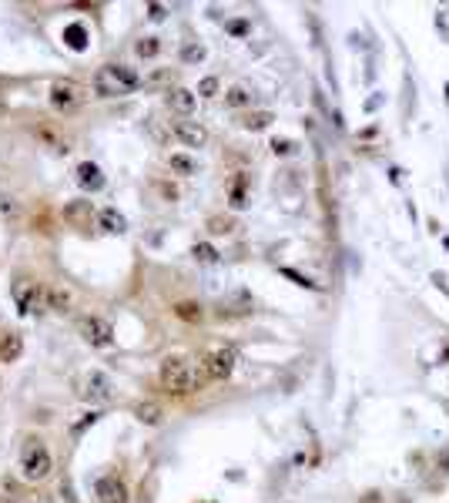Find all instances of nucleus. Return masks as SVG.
<instances>
[{
    "mask_svg": "<svg viewBox=\"0 0 449 503\" xmlns=\"http://www.w3.org/2000/svg\"><path fill=\"white\" fill-rule=\"evenodd\" d=\"M134 416H138L141 423H148V427H158V423H161V406H158V402H138V406H134Z\"/></svg>",
    "mask_w": 449,
    "mask_h": 503,
    "instance_id": "19",
    "label": "nucleus"
},
{
    "mask_svg": "<svg viewBox=\"0 0 449 503\" xmlns=\"http://www.w3.org/2000/svg\"><path fill=\"white\" fill-rule=\"evenodd\" d=\"M168 104L175 107L178 114H191L195 104H198V98H195V91H188V88H175V91L168 94Z\"/></svg>",
    "mask_w": 449,
    "mask_h": 503,
    "instance_id": "14",
    "label": "nucleus"
},
{
    "mask_svg": "<svg viewBox=\"0 0 449 503\" xmlns=\"http://www.w3.org/2000/svg\"><path fill=\"white\" fill-rule=\"evenodd\" d=\"M24 356V336L21 332H0V362H17Z\"/></svg>",
    "mask_w": 449,
    "mask_h": 503,
    "instance_id": "12",
    "label": "nucleus"
},
{
    "mask_svg": "<svg viewBox=\"0 0 449 503\" xmlns=\"http://www.w3.org/2000/svg\"><path fill=\"white\" fill-rule=\"evenodd\" d=\"M101 228L111 232V235H121L127 228V218L118 212V208H104V212H101Z\"/></svg>",
    "mask_w": 449,
    "mask_h": 503,
    "instance_id": "16",
    "label": "nucleus"
},
{
    "mask_svg": "<svg viewBox=\"0 0 449 503\" xmlns=\"http://www.w3.org/2000/svg\"><path fill=\"white\" fill-rule=\"evenodd\" d=\"M91 88H94V94H98V98H121V94H125V91H121V88H118V84L107 77V71H104V68H101L98 74H94Z\"/></svg>",
    "mask_w": 449,
    "mask_h": 503,
    "instance_id": "15",
    "label": "nucleus"
},
{
    "mask_svg": "<svg viewBox=\"0 0 449 503\" xmlns=\"http://www.w3.org/2000/svg\"><path fill=\"white\" fill-rule=\"evenodd\" d=\"M171 134H175L185 148H201V145L208 141V131H205V125H198V121H175V125H171Z\"/></svg>",
    "mask_w": 449,
    "mask_h": 503,
    "instance_id": "9",
    "label": "nucleus"
},
{
    "mask_svg": "<svg viewBox=\"0 0 449 503\" xmlns=\"http://www.w3.org/2000/svg\"><path fill=\"white\" fill-rule=\"evenodd\" d=\"M77 332H81V339H84L87 346H94V349H107V346L114 342V326H111L107 319H101V316H81V319H77Z\"/></svg>",
    "mask_w": 449,
    "mask_h": 503,
    "instance_id": "4",
    "label": "nucleus"
},
{
    "mask_svg": "<svg viewBox=\"0 0 449 503\" xmlns=\"http://www.w3.org/2000/svg\"><path fill=\"white\" fill-rule=\"evenodd\" d=\"M158 382H161V389H165V393H171V396H188V393L201 389L208 379L201 376L198 369H191V362H188V359L171 356V359H165V362H161V369H158Z\"/></svg>",
    "mask_w": 449,
    "mask_h": 503,
    "instance_id": "1",
    "label": "nucleus"
},
{
    "mask_svg": "<svg viewBox=\"0 0 449 503\" xmlns=\"http://www.w3.org/2000/svg\"><path fill=\"white\" fill-rule=\"evenodd\" d=\"M165 14H168V7H165V3H148V17H151V21H165Z\"/></svg>",
    "mask_w": 449,
    "mask_h": 503,
    "instance_id": "29",
    "label": "nucleus"
},
{
    "mask_svg": "<svg viewBox=\"0 0 449 503\" xmlns=\"http://www.w3.org/2000/svg\"><path fill=\"white\" fill-rule=\"evenodd\" d=\"M168 168H171L175 175H195V172H198V161L188 158V154H168Z\"/></svg>",
    "mask_w": 449,
    "mask_h": 503,
    "instance_id": "18",
    "label": "nucleus"
},
{
    "mask_svg": "<svg viewBox=\"0 0 449 503\" xmlns=\"http://www.w3.org/2000/svg\"><path fill=\"white\" fill-rule=\"evenodd\" d=\"M181 57H185V61H201V57H205V48H201V44H188V48L181 50Z\"/></svg>",
    "mask_w": 449,
    "mask_h": 503,
    "instance_id": "28",
    "label": "nucleus"
},
{
    "mask_svg": "<svg viewBox=\"0 0 449 503\" xmlns=\"http://www.w3.org/2000/svg\"><path fill=\"white\" fill-rule=\"evenodd\" d=\"M64 44L71 50H84L87 48V30L81 24H71V27H64Z\"/></svg>",
    "mask_w": 449,
    "mask_h": 503,
    "instance_id": "20",
    "label": "nucleus"
},
{
    "mask_svg": "<svg viewBox=\"0 0 449 503\" xmlns=\"http://www.w3.org/2000/svg\"><path fill=\"white\" fill-rule=\"evenodd\" d=\"M81 98H84V88H81L77 81H71V77H61V81L50 84V104H54L57 111H71V107H77Z\"/></svg>",
    "mask_w": 449,
    "mask_h": 503,
    "instance_id": "6",
    "label": "nucleus"
},
{
    "mask_svg": "<svg viewBox=\"0 0 449 503\" xmlns=\"http://www.w3.org/2000/svg\"><path fill=\"white\" fill-rule=\"evenodd\" d=\"M74 181L84 188V192H101V188H104V175H101V168L94 161H81L74 168Z\"/></svg>",
    "mask_w": 449,
    "mask_h": 503,
    "instance_id": "11",
    "label": "nucleus"
},
{
    "mask_svg": "<svg viewBox=\"0 0 449 503\" xmlns=\"http://www.w3.org/2000/svg\"><path fill=\"white\" fill-rule=\"evenodd\" d=\"M44 302H48V309H54V312H64L71 305V292L67 289H57V285H48L44 289Z\"/></svg>",
    "mask_w": 449,
    "mask_h": 503,
    "instance_id": "17",
    "label": "nucleus"
},
{
    "mask_svg": "<svg viewBox=\"0 0 449 503\" xmlns=\"http://www.w3.org/2000/svg\"><path fill=\"white\" fill-rule=\"evenodd\" d=\"M104 71H107V77H111L125 94H131V91L141 88V74H138L134 68H127V64H104Z\"/></svg>",
    "mask_w": 449,
    "mask_h": 503,
    "instance_id": "10",
    "label": "nucleus"
},
{
    "mask_svg": "<svg viewBox=\"0 0 449 503\" xmlns=\"http://www.w3.org/2000/svg\"><path fill=\"white\" fill-rule=\"evenodd\" d=\"M10 299H14V305H17V312H21V316H30V312L41 305V299H44V289H41L37 282H27V278H21V282H14Z\"/></svg>",
    "mask_w": 449,
    "mask_h": 503,
    "instance_id": "7",
    "label": "nucleus"
},
{
    "mask_svg": "<svg viewBox=\"0 0 449 503\" xmlns=\"http://www.w3.org/2000/svg\"><path fill=\"white\" fill-rule=\"evenodd\" d=\"M171 312H175L181 322H191V326H198L201 319H205V309H201L198 302H191V299H181L171 305Z\"/></svg>",
    "mask_w": 449,
    "mask_h": 503,
    "instance_id": "13",
    "label": "nucleus"
},
{
    "mask_svg": "<svg viewBox=\"0 0 449 503\" xmlns=\"http://www.w3.org/2000/svg\"><path fill=\"white\" fill-rule=\"evenodd\" d=\"M231 228H235V222H231V218H224V215L208 218V232H211V235H228Z\"/></svg>",
    "mask_w": 449,
    "mask_h": 503,
    "instance_id": "23",
    "label": "nucleus"
},
{
    "mask_svg": "<svg viewBox=\"0 0 449 503\" xmlns=\"http://www.w3.org/2000/svg\"><path fill=\"white\" fill-rule=\"evenodd\" d=\"M224 104L228 107H245V104H251V94H249V88H242V84H235L228 94H224Z\"/></svg>",
    "mask_w": 449,
    "mask_h": 503,
    "instance_id": "21",
    "label": "nucleus"
},
{
    "mask_svg": "<svg viewBox=\"0 0 449 503\" xmlns=\"http://www.w3.org/2000/svg\"><path fill=\"white\" fill-rule=\"evenodd\" d=\"M54 470V456H50V450L41 443V440H27L24 453H21V473H24V480H44Z\"/></svg>",
    "mask_w": 449,
    "mask_h": 503,
    "instance_id": "2",
    "label": "nucleus"
},
{
    "mask_svg": "<svg viewBox=\"0 0 449 503\" xmlns=\"http://www.w3.org/2000/svg\"><path fill=\"white\" fill-rule=\"evenodd\" d=\"M231 369H235V349H218L205 352L201 356V376L208 379V382H222V379L231 376Z\"/></svg>",
    "mask_w": 449,
    "mask_h": 503,
    "instance_id": "5",
    "label": "nucleus"
},
{
    "mask_svg": "<svg viewBox=\"0 0 449 503\" xmlns=\"http://www.w3.org/2000/svg\"><path fill=\"white\" fill-rule=\"evenodd\" d=\"M191 255H195L198 262H205V265H211V262H218V252L211 249V245H195V249H191Z\"/></svg>",
    "mask_w": 449,
    "mask_h": 503,
    "instance_id": "24",
    "label": "nucleus"
},
{
    "mask_svg": "<svg viewBox=\"0 0 449 503\" xmlns=\"http://www.w3.org/2000/svg\"><path fill=\"white\" fill-rule=\"evenodd\" d=\"M0 503H10V500H7V497H0Z\"/></svg>",
    "mask_w": 449,
    "mask_h": 503,
    "instance_id": "31",
    "label": "nucleus"
},
{
    "mask_svg": "<svg viewBox=\"0 0 449 503\" xmlns=\"http://www.w3.org/2000/svg\"><path fill=\"white\" fill-rule=\"evenodd\" d=\"M134 50H138V57H154V54L161 50V44H158V37H141V41L134 44Z\"/></svg>",
    "mask_w": 449,
    "mask_h": 503,
    "instance_id": "22",
    "label": "nucleus"
},
{
    "mask_svg": "<svg viewBox=\"0 0 449 503\" xmlns=\"http://www.w3.org/2000/svg\"><path fill=\"white\" fill-rule=\"evenodd\" d=\"M272 148H275V154H289V151H292V145H289V141H275Z\"/></svg>",
    "mask_w": 449,
    "mask_h": 503,
    "instance_id": "30",
    "label": "nucleus"
},
{
    "mask_svg": "<svg viewBox=\"0 0 449 503\" xmlns=\"http://www.w3.org/2000/svg\"><path fill=\"white\" fill-rule=\"evenodd\" d=\"M215 91H218V77H205V81L198 84L201 98H215Z\"/></svg>",
    "mask_w": 449,
    "mask_h": 503,
    "instance_id": "27",
    "label": "nucleus"
},
{
    "mask_svg": "<svg viewBox=\"0 0 449 503\" xmlns=\"http://www.w3.org/2000/svg\"><path fill=\"white\" fill-rule=\"evenodd\" d=\"M269 121H272V114H269V111H262V114H249L242 125L251 127V131H258V127H269Z\"/></svg>",
    "mask_w": 449,
    "mask_h": 503,
    "instance_id": "25",
    "label": "nucleus"
},
{
    "mask_svg": "<svg viewBox=\"0 0 449 503\" xmlns=\"http://www.w3.org/2000/svg\"><path fill=\"white\" fill-rule=\"evenodd\" d=\"M94 497L98 503H127V486L121 477H114V473H107V477L98 480V486H94Z\"/></svg>",
    "mask_w": 449,
    "mask_h": 503,
    "instance_id": "8",
    "label": "nucleus"
},
{
    "mask_svg": "<svg viewBox=\"0 0 449 503\" xmlns=\"http://www.w3.org/2000/svg\"><path fill=\"white\" fill-rule=\"evenodd\" d=\"M101 420V413H87V416H84V420H77L74 427H71V436H81V433H84V429L87 427H94V423H98Z\"/></svg>",
    "mask_w": 449,
    "mask_h": 503,
    "instance_id": "26",
    "label": "nucleus"
},
{
    "mask_svg": "<svg viewBox=\"0 0 449 503\" xmlns=\"http://www.w3.org/2000/svg\"><path fill=\"white\" fill-rule=\"evenodd\" d=\"M74 389L81 400H91V402H107L114 396V382L107 373H101V369H87V373H81L74 379Z\"/></svg>",
    "mask_w": 449,
    "mask_h": 503,
    "instance_id": "3",
    "label": "nucleus"
}]
</instances>
